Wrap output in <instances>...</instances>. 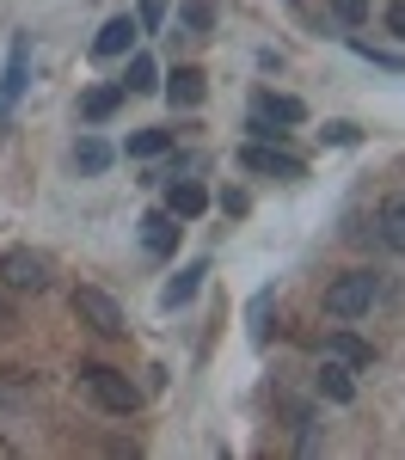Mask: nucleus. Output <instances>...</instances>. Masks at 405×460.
I'll return each instance as SVG.
<instances>
[{"instance_id":"20e7f679","label":"nucleus","mask_w":405,"mask_h":460,"mask_svg":"<svg viewBox=\"0 0 405 460\" xmlns=\"http://www.w3.org/2000/svg\"><path fill=\"white\" fill-rule=\"evenodd\" d=\"M0 283L13 288V295H43V288H49V258H43V252H6V258H0Z\"/></svg>"},{"instance_id":"4468645a","label":"nucleus","mask_w":405,"mask_h":460,"mask_svg":"<svg viewBox=\"0 0 405 460\" xmlns=\"http://www.w3.org/2000/svg\"><path fill=\"white\" fill-rule=\"evenodd\" d=\"M203 277H209V264H203V258H197V264H184L179 277L160 288V307H184V301L197 295V283H203Z\"/></svg>"},{"instance_id":"4be33fe9","label":"nucleus","mask_w":405,"mask_h":460,"mask_svg":"<svg viewBox=\"0 0 405 460\" xmlns=\"http://www.w3.org/2000/svg\"><path fill=\"white\" fill-rule=\"evenodd\" d=\"M387 31L405 43V0H393V6H387Z\"/></svg>"},{"instance_id":"1a4fd4ad","label":"nucleus","mask_w":405,"mask_h":460,"mask_svg":"<svg viewBox=\"0 0 405 460\" xmlns=\"http://www.w3.org/2000/svg\"><path fill=\"white\" fill-rule=\"evenodd\" d=\"M166 209L179 215V221H197V215L209 209V190L190 184V178H172V184H166Z\"/></svg>"},{"instance_id":"f257e3e1","label":"nucleus","mask_w":405,"mask_h":460,"mask_svg":"<svg viewBox=\"0 0 405 460\" xmlns=\"http://www.w3.org/2000/svg\"><path fill=\"white\" fill-rule=\"evenodd\" d=\"M80 387L92 393V405H105L110 418H129V411L142 405L136 381H129V375H117V368H105V362H86V368H80Z\"/></svg>"},{"instance_id":"2eb2a0df","label":"nucleus","mask_w":405,"mask_h":460,"mask_svg":"<svg viewBox=\"0 0 405 460\" xmlns=\"http://www.w3.org/2000/svg\"><path fill=\"white\" fill-rule=\"evenodd\" d=\"M258 111H264L270 123H283V129L307 123V105H301V99H289V93H258Z\"/></svg>"},{"instance_id":"39448f33","label":"nucleus","mask_w":405,"mask_h":460,"mask_svg":"<svg viewBox=\"0 0 405 460\" xmlns=\"http://www.w3.org/2000/svg\"><path fill=\"white\" fill-rule=\"evenodd\" d=\"M240 166H246V172H264V178H301L307 172L289 147H277V142H252L246 154H240Z\"/></svg>"},{"instance_id":"b1692460","label":"nucleus","mask_w":405,"mask_h":460,"mask_svg":"<svg viewBox=\"0 0 405 460\" xmlns=\"http://www.w3.org/2000/svg\"><path fill=\"white\" fill-rule=\"evenodd\" d=\"M160 13H166V0H147V6H142V25H160Z\"/></svg>"},{"instance_id":"0eeeda50","label":"nucleus","mask_w":405,"mask_h":460,"mask_svg":"<svg viewBox=\"0 0 405 460\" xmlns=\"http://www.w3.org/2000/svg\"><path fill=\"white\" fill-rule=\"evenodd\" d=\"M203 68H172L166 74V99H172V111H197L203 105Z\"/></svg>"},{"instance_id":"7ed1b4c3","label":"nucleus","mask_w":405,"mask_h":460,"mask_svg":"<svg viewBox=\"0 0 405 460\" xmlns=\"http://www.w3.org/2000/svg\"><path fill=\"white\" fill-rule=\"evenodd\" d=\"M74 314L86 319V325H92V332H99V338H123V332H129V319H123V307H117V301H110L105 288H74Z\"/></svg>"},{"instance_id":"dca6fc26","label":"nucleus","mask_w":405,"mask_h":460,"mask_svg":"<svg viewBox=\"0 0 405 460\" xmlns=\"http://www.w3.org/2000/svg\"><path fill=\"white\" fill-rule=\"evenodd\" d=\"M374 227H381V240L405 258V197H393V203H381V215H374Z\"/></svg>"},{"instance_id":"aec40b11","label":"nucleus","mask_w":405,"mask_h":460,"mask_svg":"<svg viewBox=\"0 0 405 460\" xmlns=\"http://www.w3.org/2000/svg\"><path fill=\"white\" fill-rule=\"evenodd\" d=\"M123 86H129V93H154V86H160V68H154V56H129V74H123Z\"/></svg>"},{"instance_id":"412c9836","label":"nucleus","mask_w":405,"mask_h":460,"mask_svg":"<svg viewBox=\"0 0 405 460\" xmlns=\"http://www.w3.org/2000/svg\"><path fill=\"white\" fill-rule=\"evenodd\" d=\"M331 13H338L344 25H363V19H368V0H331Z\"/></svg>"},{"instance_id":"f3484780","label":"nucleus","mask_w":405,"mask_h":460,"mask_svg":"<svg viewBox=\"0 0 405 460\" xmlns=\"http://www.w3.org/2000/svg\"><path fill=\"white\" fill-rule=\"evenodd\" d=\"M179 25L190 37H209V25H216V0H179Z\"/></svg>"},{"instance_id":"423d86ee","label":"nucleus","mask_w":405,"mask_h":460,"mask_svg":"<svg viewBox=\"0 0 405 460\" xmlns=\"http://www.w3.org/2000/svg\"><path fill=\"white\" fill-rule=\"evenodd\" d=\"M142 246L154 252V258H172V252H179V215L172 209H147L142 215Z\"/></svg>"},{"instance_id":"6e6552de","label":"nucleus","mask_w":405,"mask_h":460,"mask_svg":"<svg viewBox=\"0 0 405 460\" xmlns=\"http://www.w3.org/2000/svg\"><path fill=\"white\" fill-rule=\"evenodd\" d=\"M123 99H129V86H123V80H117V86H92V93L80 99V123H110Z\"/></svg>"},{"instance_id":"ddd939ff","label":"nucleus","mask_w":405,"mask_h":460,"mask_svg":"<svg viewBox=\"0 0 405 460\" xmlns=\"http://www.w3.org/2000/svg\"><path fill=\"white\" fill-rule=\"evenodd\" d=\"M326 356H338V362H350V368H368V362H374V344H363L357 332H344V325H338V332L326 338Z\"/></svg>"},{"instance_id":"9d476101","label":"nucleus","mask_w":405,"mask_h":460,"mask_svg":"<svg viewBox=\"0 0 405 460\" xmlns=\"http://www.w3.org/2000/svg\"><path fill=\"white\" fill-rule=\"evenodd\" d=\"M136 31H142V19L117 13L105 31H99V43H92V49H99V56H129V49H136Z\"/></svg>"},{"instance_id":"f8f14e48","label":"nucleus","mask_w":405,"mask_h":460,"mask_svg":"<svg viewBox=\"0 0 405 460\" xmlns=\"http://www.w3.org/2000/svg\"><path fill=\"white\" fill-rule=\"evenodd\" d=\"M320 399H331V405H350V399H357V381H350V362H338V356H326V368H320Z\"/></svg>"},{"instance_id":"5701e85b","label":"nucleus","mask_w":405,"mask_h":460,"mask_svg":"<svg viewBox=\"0 0 405 460\" xmlns=\"http://www.w3.org/2000/svg\"><path fill=\"white\" fill-rule=\"evenodd\" d=\"M13 325H19V307H13V301L0 295V332H13Z\"/></svg>"},{"instance_id":"a211bd4d","label":"nucleus","mask_w":405,"mask_h":460,"mask_svg":"<svg viewBox=\"0 0 405 460\" xmlns=\"http://www.w3.org/2000/svg\"><path fill=\"white\" fill-rule=\"evenodd\" d=\"M172 147V129H136L129 136V160H160Z\"/></svg>"},{"instance_id":"6ab92c4d","label":"nucleus","mask_w":405,"mask_h":460,"mask_svg":"<svg viewBox=\"0 0 405 460\" xmlns=\"http://www.w3.org/2000/svg\"><path fill=\"white\" fill-rule=\"evenodd\" d=\"M74 166H80V172H105V166H110V147L99 142V136H80V142H74Z\"/></svg>"},{"instance_id":"9b49d317","label":"nucleus","mask_w":405,"mask_h":460,"mask_svg":"<svg viewBox=\"0 0 405 460\" xmlns=\"http://www.w3.org/2000/svg\"><path fill=\"white\" fill-rule=\"evenodd\" d=\"M25 62H31V43L13 37V49H6V80H0V111H13V99H19V86H25Z\"/></svg>"},{"instance_id":"f03ea898","label":"nucleus","mask_w":405,"mask_h":460,"mask_svg":"<svg viewBox=\"0 0 405 460\" xmlns=\"http://www.w3.org/2000/svg\"><path fill=\"white\" fill-rule=\"evenodd\" d=\"M374 295H381V277L374 270H350V277H338L326 288V314L331 319H363L374 307Z\"/></svg>"}]
</instances>
